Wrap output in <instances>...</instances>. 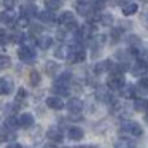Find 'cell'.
<instances>
[{
	"label": "cell",
	"mask_w": 148,
	"mask_h": 148,
	"mask_svg": "<svg viewBox=\"0 0 148 148\" xmlns=\"http://www.w3.org/2000/svg\"><path fill=\"white\" fill-rule=\"evenodd\" d=\"M119 131L126 132V134H131V135H134V137H140V135L143 134V129H142V126L138 124L137 121H123Z\"/></svg>",
	"instance_id": "1"
},
{
	"label": "cell",
	"mask_w": 148,
	"mask_h": 148,
	"mask_svg": "<svg viewBox=\"0 0 148 148\" xmlns=\"http://www.w3.org/2000/svg\"><path fill=\"white\" fill-rule=\"evenodd\" d=\"M123 84H124V77H123V73H115V72H112L108 80H107L108 89L110 91H118L123 88Z\"/></svg>",
	"instance_id": "2"
},
{
	"label": "cell",
	"mask_w": 148,
	"mask_h": 148,
	"mask_svg": "<svg viewBox=\"0 0 148 148\" xmlns=\"http://www.w3.org/2000/svg\"><path fill=\"white\" fill-rule=\"evenodd\" d=\"M94 32H96V29H94L92 24H86V26H81L77 29V35L80 40H84V38H92Z\"/></svg>",
	"instance_id": "3"
},
{
	"label": "cell",
	"mask_w": 148,
	"mask_h": 148,
	"mask_svg": "<svg viewBox=\"0 0 148 148\" xmlns=\"http://www.w3.org/2000/svg\"><path fill=\"white\" fill-rule=\"evenodd\" d=\"M129 70H131V73L134 75V77H142V75L147 73L148 64H147V62H143V61H140V59H137V62H134V65H132Z\"/></svg>",
	"instance_id": "4"
},
{
	"label": "cell",
	"mask_w": 148,
	"mask_h": 148,
	"mask_svg": "<svg viewBox=\"0 0 148 148\" xmlns=\"http://www.w3.org/2000/svg\"><path fill=\"white\" fill-rule=\"evenodd\" d=\"M18 56H19V59L23 62H32L35 61V51H34V48H27V46H23V48L18 51Z\"/></svg>",
	"instance_id": "5"
},
{
	"label": "cell",
	"mask_w": 148,
	"mask_h": 148,
	"mask_svg": "<svg viewBox=\"0 0 148 148\" xmlns=\"http://www.w3.org/2000/svg\"><path fill=\"white\" fill-rule=\"evenodd\" d=\"M13 89H14L13 80H10L7 77L0 78V96H8V94H11Z\"/></svg>",
	"instance_id": "6"
},
{
	"label": "cell",
	"mask_w": 148,
	"mask_h": 148,
	"mask_svg": "<svg viewBox=\"0 0 148 148\" xmlns=\"http://www.w3.org/2000/svg\"><path fill=\"white\" fill-rule=\"evenodd\" d=\"M11 140H16V132H14V129L3 126L0 129V142H11Z\"/></svg>",
	"instance_id": "7"
},
{
	"label": "cell",
	"mask_w": 148,
	"mask_h": 148,
	"mask_svg": "<svg viewBox=\"0 0 148 148\" xmlns=\"http://www.w3.org/2000/svg\"><path fill=\"white\" fill-rule=\"evenodd\" d=\"M112 65H113V62L110 61V59H105V61H102V62H97V64L94 65V73L100 75V73H105V72H110Z\"/></svg>",
	"instance_id": "8"
},
{
	"label": "cell",
	"mask_w": 148,
	"mask_h": 148,
	"mask_svg": "<svg viewBox=\"0 0 148 148\" xmlns=\"http://www.w3.org/2000/svg\"><path fill=\"white\" fill-rule=\"evenodd\" d=\"M67 110L70 113H80L83 110V102H81L78 97H72L67 102Z\"/></svg>",
	"instance_id": "9"
},
{
	"label": "cell",
	"mask_w": 148,
	"mask_h": 148,
	"mask_svg": "<svg viewBox=\"0 0 148 148\" xmlns=\"http://www.w3.org/2000/svg\"><path fill=\"white\" fill-rule=\"evenodd\" d=\"M18 126H21V127H32L34 126V116L30 115V113H23V115H19V118H18Z\"/></svg>",
	"instance_id": "10"
},
{
	"label": "cell",
	"mask_w": 148,
	"mask_h": 148,
	"mask_svg": "<svg viewBox=\"0 0 148 148\" xmlns=\"http://www.w3.org/2000/svg\"><path fill=\"white\" fill-rule=\"evenodd\" d=\"M46 105L49 107V108L53 110H62L64 108V102H62V99L59 96H53V97H48L46 99Z\"/></svg>",
	"instance_id": "11"
},
{
	"label": "cell",
	"mask_w": 148,
	"mask_h": 148,
	"mask_svg": "<svg viewBox=\"0 0 148 148\" xmlns=\"http://www.w3.org/2000/svg\"><path fill=\"white\" fill-rule=\"evenodd\" d=\"M46 137H48L49 140L56 142V143H61L62 142V132L59 131V127H49L48 131H46Z\"/></svg>",
	"instance_id": "12"
},
{
	"label": "cell",
	"mask_w": 148,
	"mask_h": 148,
	"mask_svg": "<svg viewBox=\"0 0 148 148\" xmlns=\"http://www.w3.org/2000/svg\"><path fill=\"white\" fill-rule=\"evenodd\" d=\"M134 110L135 112H140V113H145L148 112V100L143 99V97H134Z\"/></svg>",
	"instance_id": "13"
},
{
	"label": "cell",
	"mask_w": 148,
	"mask_h": 148,
	"mask_svg": "<svg viewBox=\"0 0 148 148\" xmlns=\"http://www.w3.org/2000/svg\"><path fill=\"white\" fill-rule=\"evenodd\" d=\"M51 45H53V37H49V35H40L37 38V46L40 49H48V48H51Z\"/></svg>",
	"instance_id": "14"
},
{
	"label": "cell",
	"mask_w": 148,
	"mask_h": 148,
	"mask_svg": "<svg viewBox=\"0 0 148 148\" xmlns=\"http://www.w3.org/2000/svg\"><path fill=\"white\" fill-rule=\"evenodd\" d=\"M121 94H123V97H124V99H134L135 94H137V89H135L134 84H123Z\"/></svg>",
	"instance_id": "15"
},
{
	"label": "cell",
	"mask_w": 148,
	"mask_h": 148,
	"mask_svg": "<svg viewBox=\"0 0 148 148\" xmlns=\"http://www.w3.org/2000/svg\"><path fill=\"white\" fill-rule=\"evenodd\" d=\"M83 137H84V131H83L81 127H77V126H73V127L69 129V138H70V140L78 142V140H81Z\"/></svg>",
	"instance_id": "16"
},
{
	"label": "cell",
	"mask_w": 148,
	"mask_h": 148,
	"mask_svg": "<svg viewBox=\"0 0 148 148\" xmlns=\"http://www.w3.org/2000/svg\"><path fill=\"white\" fill-rule=\"evenodd\" d=\"M138 11V5L134 3V2H126L124 5H123V14L124 16H132V14H135Z\"/></svg>",
	"instance_id": "17"
},
{
	"label": "cell",
	"mask_w": 148,
	"mask_h": 148,
	"mask_svg": "<svg viewBox=\"0 0 148 148\" xmlns=\"http://www.w3.org/2000/svg\"><path fill=\"white\" fill-rule=\"evenodd\" d=\"M92 10H94V8L91 7L88 2H80V3H78V7H77V11L81 14V16H84V18L89 16V14L92 13Z\"/></svg>",
	"instance_id": "18"
},
{
	"label": "cell",
	"mask_w": 148,
	"mask_h": 148,
	"mask_svg": "<svg viewBox=\"0 0 148 148\" xmlns=\"http://www.w3.org/2000/svg\"><path fill=\"white\" fill-rule=\"evenodd\" d=\"M96 97L99 102H103V103H110L112 102V92L108 89H99L96 92Z\"/></svg>",
	"instance_id": "19"
},
{
	"label": "cell",
	"mask_w": 148,
	"mask_h": 148,
	"mask_svg": "<svg viewBox=\"0 0 148 148\" xmlns=\"http://www.w3.org/2000/svg\"><path fill=\"white\" fill-rule=\"evenodd\" d=\"M14 19H16V14L11 11V8H8V11L0 13V21H2L3 24H13Z\"/></svg>",
	"instance_id": "20"
},
{
	"label": "cell",
	"mask_w": 148,
	"mask_h": 148,
	"mask_svg": "<svg viewBox=\"0 0 148 148\" xmlns=\"http://www.w3.org/2000/svg\"><path fill=\"white\" fill-rule=\"evenodd\" d=\"M45 72L49 75V77H56V73L59 72V64H58V62H54V61H46Z\"/></svg>",
	"instance_id": "21"
},
{
	"label": "cell",
	"mask_w": 148,
	"mask_h": 148,
	"mask_svg": "<svg viewBox=\"0 0 148 148\" xmlns=\"http://www.w3.org/2000/svg\"><path fill=\"white\" fill-rule=\"evenodd\" d=\"M37 16H38V19L42 21V23H46V24H51L54 23V14L51 13V11H38L37 13Z\"/></svg>",
	"instance_id": "22"
},
{
	"label": "cell",
	"mask_w": 148,
	"mask_h": 148,
	"mask_svg": "<svg viewBox=\"0 0 148 148\" xmlns=\"http://www.w3.org/2000/svg\"><path fill=\"white\" fill-rule=\"evenodd\" d=\"M72 81V75L69 73V72H65V73L59 75L58 78L54 80V84H61V86H69V83Z\"/></svg>",
	"instance_id": "23"
},
{
	"label": "cell",
	"mask_w": 148,
	"mask_h": 148,
	"mask_svg": "<svg viewBox=\"0 0 148 148\" xmlns=\"http://www.w3.org/2000/svg\"><path fill=\"white\" fill-rule=\"evenodd\" d=\"M58 21H59V24H62V26H67L69 23L75 21L73 13H72V11H64V13H61V16H59Z\"/></svg>",
	"instance_id": "24"
},
{
	"label": "cell",
	"mask_w": 148,
	"mask_h": 148,
	"mask_svg": "<svg viewBox=\"0 0 148 148\" xmlns=\"http://www.w3.org/2000/svg\"><path fill=\"white\" fill-rule=\"evenodd\" d=\"M67 54H69V46H65V45H59L58 48L54 49V56L58 59H65Z\"/></svg>",
	"instance_id": "25"
},
{
	"label": "cell",
	"mask_w": 148,
	"mask_h": 148,
	"mask_svg": "<svg viewBox=\"0 0 148 148\" xmlns=\"http://www.w3.org/2000/svg\"><path fill=\"white\" fill-rule=\"evenodd\" d=\"M45 7L48 8L49 11H56L62 7V2L61 0H45Z\"/></svg>",
	"instance_id": "26"
},
{
	"label": "cell",
	"mask_w": 148,
	"mask_h": 148,
	"mask_svg": "<svg viewBox=\"0 0 148 148\" xmlns=\"http://www.w3.org/2000/svg\"><path fill=\"white\" fill-rule=\"evenodd\" d=\"M99 21L102 23V26H112L115 19H113V16H112L110 13H100Z\"/></svg>",
	"instance_id": "27"
},
{
	"label": "cell",
	"mask_w": 148,
	"mask_h": 148,
	"mask_svg": "<svg viewBox=\"0 0 148 148\" xmlns=\"http://www.w3.org/2000/svg\"><path fill=\"white\" fill-rule=\"evenodd\" d=\"M34 13H37V8H35V5H32V3H29V5H24L23 8H21V14H24V16H32Z\"/></svg>",
	"instance_id": "28"
},
{
	"label": "cell",
	"mask_w": 148,
	"mask_h": 148,
	"mask_svg": "<svg viewBox=\"0 0 148 148\" xmlns=\"http://www.w3.org/2000/svg\"><path fill=\"white\" fill-rule=\"evenodd\" d=\"M40 80H42V77H40V73L37 70H32L29 73V84H32V86H37V84L40 83Z\"/></svg>",
	"instance_id": "29"
},
{
	"label": "cell",
	"mask_w": 148,
	"mask_h": 148,
	"mask_svg": "<svg viewBox=\"0 0 148 148\" xmlns=\"http://www.w3.org/2000/svg\"><path fill=\"white\" fill-rule=\"evenodd\" d=\"M53 92H56L58 96H67V94H69V86L54 84V86H53Z\"/></svg>",
	"instance_id": "30"
},
{
	"label": "cell",
	"mask_w": 148,
	"mask_h": 148,
	"mask_svg": "<svg viewBox=\"0 0 148 148\" xmlns=\"http://www.w3.org/2000/svg\"><path fill=\"white\" fill-rule=\"evenodd\" d=\"M126 42L131 45V48H138V46L142 45V42H140V38H138L137 35H129L127 38H126Z\"/></svg>",
	"instance_id": "31"
},
{
	"label": "cell",
	"mask_w": 148,
	"mask_h": 148,
	"mask_svg": "<svg viewBox=\"0 0 148 148\" xmlns=\"http://www.w3.org/2000/svg\"><path fill=\"white\" fill-rule=\"evenodd\" d=\"M135 140H131V138H119V140L115 142V147H134Z\"/></svg>",
	"instance_id": "32"
},
{
	"label": "cell",
	"mask_w": 148,
	"mask_h": 148,
	"mask_svg": "<svg viewBox=\"0 0 148 148\" xmlns=\"http://www.w3.org/2000/svg\"><path fill=\"white\" fill-rule=\"evenodd\" d=\"M131 56L132 54L129 51H118V53H116V58H118L121 62H127L129 59H131Z\"/></svg>",
	"instance_id": "33"
},
{
	"label": "cell",
	"mask_w": 148,
	"mask_h": 148,
	"mask_svg": "<svg viewBox=\"0 0 148 148\" xmlns=\"http://www.w3.org/2000/svg\"><path fill=\"white\" fill-rule=\"evenodd\" d=\"M16 26L19 27V29L27 27V26H29V18L24 16V14H21V18H18V21H16Z\"/></svg>",
	"instance_id": "34"
},
{
	"label": "cell",
	"mask_w": 148,
	"mask_h": 148,
	"mask_svg": "<svg viewBox=\"0 0 148 148\" xmlns=\"http://www.w3.org/2000/svg\"><path fill=\"white\" fill-rule=\"evenodd\" d=\"M5 126H7V127H10V129H16L18 118H14V116H8L7 121H5Z\"/></svg>",
	"instance_id": "35"
},
{
	"label": "cell",
	"mask_w": 148,
	"mask_h": 148,
	"mask_svg": "<svg viewBox=\"0 0 148 148\" xmlns=\"http://www.w3.org/2000/svg\"><path fill=\"white\" fill-rule=\"evenodd\" d=\"M11 65L10 56H0V69H7Z\"/></svg>",
	"instance_id": "36"
},
{
	"label": "cell",
	"mask_w": 148,
	"mask_h": 148,
	"mask_svg": "<svg viewBox=\"0 0 148 148\" xmlns=\"http://www.w3.org/2000/svg\"><path fill=\"white\" fill-rule=\"evenodd\" d=\"M138 89L148 91V77H145V75H142V77H140V81H138Z\"/></svg>",
	"instance_id": "37"
},
{
	"label": "cell",
	"mask_w": 148,
	"mask_h": 148,
	"mask_svg": "<svg viewBox=\"0 0 148 148\" xmlns=\"http://www.w3.org/2000/svg\"><path fill=\"white\" fill-rule=\"evenodd\" d=\"M26 97H27V92H26V89H23V88H21V89L18 91V94H16V100H14V102L21 103L24 99H26Z\"/></svg>",
	"instance_id": "38"
},
{
	"label": "cell",
	"mask_w": 148,
	"mask_h": 148,
	"mask_svg": "<svg viewBox=\"0 0 148 148\" xmlns=\"http://www.w3.org/2000/svg\"><path fill=\"white\" fill-rule=\"evenodd\" d=\"M112 38H113V42H118L119 38H123V29H113L112 30Z\"/></svg>",
	"instance_id": "39"
},
{
	"label": "cell",
	"mask_w": 148,
	"mask_h": 148,
	"mask_svg": "<svg viewBox=\"0 0 148 148\" xmlns=\"http://www.w3.org/2000/svg\"><path fill=\"white\" fill-rule=\"evenodd\" d=\"M40 32H42V26H38V24L30 26V35H38Z\"/></svg>",
	"instance_id": "40"
},
{
	"label": "cell",
	"mask_w": 148,
	"mask_h": 148,
	"mask_svg": "<svg viewBox=\"0 0 148 148\" xmlns=\"http://www.w3.org/2000/svg\"><path fill=\"white\" fill-rule=\"evenodd\" d=\"M0 43H8V34L5 32L3 29H2V27H0Z\"/></svg>",
	"instance_id": "41"
},
{
	"label": "cell",
	"mask_w": 148,
	"mask_h": 148,
	"mask_svg": "<svg viewBox=\"0 0 148 148\" xmlns=\"http://www.w3.org/2000/svg\"><path fill=\"white\" fill-rule=\"evenodd\" d=\"M2 2H3L5 8H13V5H14V0H2Z\"/></svg>",
	"instance_id": "42"
},
{
	"label": "cell",
	"mask_w": 148,
	"mask_h": 148,
	"mask_svg": "<svg viewBox=\"0 0 148 148\" xmlns=\"http://www.w3.org/2000/svg\"><path fill=\"white\" fill-rule=\"evenodd\" d=\"M8 148H23L21 143H8Z\"/></svg>",
	"instance_id": "43"
},
{
	"label": "cell",
	"mask_w": 148,
	"mask_h": 148,
	"mask_svg": "<svg viewBox=\"0 0 148 148\" xmlns=\"http://www.w3.org/2000/svg\"><path fill=\"white\" fill-rule=\"evenodd\" d=\"M142 19H143V21H147V23H145V27H148V10L145 11V16L142 18Z\"/></svg>",
	"instance_id": "44"
},
{
	"label": "cell",
	"mask_w": 148,
	"mask_h": 148,
	"mask_svg": "<svg viewBox=\"0 0 148 148\" xmlns=\"http://www.w3.org/2000/svg\"><path fill=\"white\" fill-rule=\"evenodd\" d=\"M145 121H147V123H148V115H145Z\"/></svg>",
	"instance_id": "45"
}]
</instances>
